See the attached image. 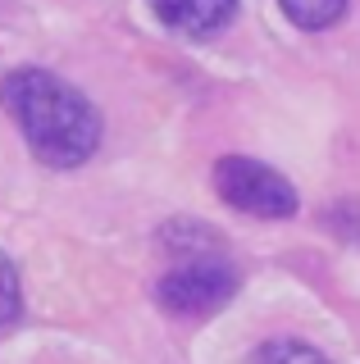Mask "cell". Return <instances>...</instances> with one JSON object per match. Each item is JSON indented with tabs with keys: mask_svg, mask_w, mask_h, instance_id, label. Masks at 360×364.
<instances>
[{
	"mask_svg": "<svg viewBox=\"0 0 360 364\" xmlns=\"http://www.w3.org/2000/svg\"><path fill=\"white\" fill-rule=\"evenodd\" d=\"M18 310H23V287H18V269H14V259L0 250V328L5 323H14Z\"/></svg>",
	"mask_w": 360,
	"mask_h": 364,
	"instance_id": "obj_8",
	"label": "cell"
},
{
	"mask_svg": "<svg viewBox=\"0 0 360 364\" xmlns=\"http://www.w3.org/2000/svg\"><path fill=\"white\" fill-rule=\"evenodd\" d=\"M210 182H215L223 205H233L238 214H251V219H292L301 205L297 187L278 168H269L251 155H223Z\"/></svg>",
	"mask_w": 360,
	"mask_h": 364,
	"instance_id": "obj_2",
	"label": "cell"
},
{
	"mask_svg": "<svg viewBox=\"0 0 360 364\" xmlns=\"http://www.w3.org/2000/svg\"><path fill=\"white\" fill-rule=\"evenodd\" d=\"M146 5H151V14L160 18L169 32L192 37V41L219 37L233 23V14H238V0H146Z\"/></svg>",
	"mask_w": 360,
	"mask_h": 364,
	"instance_id": "obj_4",
	"label": "cell"
},
{
	"mask_svg": "<svg viewBox=\"0 0 360 364\" xmlns=\"http://www.w3.org/2000/svg\"><path fill=\"white\" fill-rule=\"evenodd\" d=\"M278 9L287 14V23H297L301 32H324L333 23H342L346 0H278Z\"/></svg>",
	"mask_w": 360,
	"mask_h": 364,
	"instance_id": "obj_6",
	"label": "cell"
},
{
	"mask_svg": "<svg viewBox=\"0 0 360 364\" xmlns=\"http://www.w3.org/2000/svg\"><path fill=\"white\" fill-rule=\"evenodd\" d=\"M160 305L178 318H206L223 310L238 296V269L223 255H196V259H178V269H169L160 278Z\"/></svg>",
	"mask_w": 360,
	"mask_h": 364,
	"instance_id": "obj_3",
	"label": "cell"
},
{
	"mask_svg": "<svg viewBox=\"0 0 360 364\" xmlns=\"http://www.w3.org/2000/svg\"><path fill=\"white\" fill-rule=\"evenodd\" d=\"M160 246L169 250V255H178V259L219 255V250H223L219 232H210V228H206V223H196V219H178V223H164V232H160Z\"/></svg>",
	"mask_w": 360,
	"mask_h": 364,
	"instance_id": "obj_5",
	"label": "cell"
},
{
	"mask_svg": "<svg viewBox=\"0 0 360 364\" xmlns=\"http://www.w3.org/2000/svg\"><path fill=\"white\" fill-rule=\"evenodd\" d=\"M0 105L46 168H83L100 151V114L51 68H14L0 77Z\"/></svg>",
	"mask_w": 360,
	"mask_h": 364,
	"instance_id": "obj_1",
	"label": "cell"
},
{
	"mask_svg": "<svg viewBox=\"0 0 360 364\" xmlns=\"http://www.w3.org/2000/svg\"><path fill=\"white\" fill-rule=\"evenodd\" d=\"M251 364H333L324 350H314L310 341H297V337H274L265 346H255Z\"/></svg>",
	"mask_w": 360,
	"mask_h": 364,
	"instance_id": "obj_7",
	"label": "cell"
}]
</instances>
